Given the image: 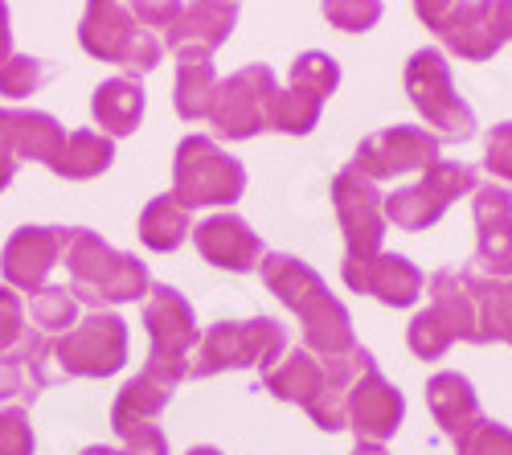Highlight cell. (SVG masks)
Returning a JSON list of instances; mask_svg holds the SVG:
<instances>
[{
  "label": "cell",
  "instance_id": "obj_33",
  "mask_svg": "<svg viewBox=\"0 0 512 455\" xmlns=\"http://www.w3.org/2000/svg\"><path fill=\"white\" fill-rule=\"evenodd\" d=\"M324 17L345 33H365L381 21V0H324Z\"/></svg>",
  "mask_w": 512,
  "mask_h": 455
},
{
  "label": "cell",
  "instance_id": "obj_21",
  "mask_svg": "<svg viewBox=\"0 0 512 455\" xmlns=\"http://www.w3.org/2000/svg\"><path fill=\"white\" fill-rule=\"evenodd\" d=\"M144 107H148L144 87H140V78H132V74L99 82L95 95H91V115L103 128V136H111V140L115 136H132L144 123Z\"/></svg>",
  "mask_w": 512,
  "mask_h": 455
},
{
  "label": "cell",
  "instance_id": "obj_42",
  "mask_svg": "<svg viewBox=\"0 0 512 455\" xmlns=\"http://www.w3.org/2000/svg\"><path fill=\"white\" fill-rule=\"evenodd\" d=\"M353 455H390L386 447H381V443H357V451Z\"/></svg>",
  "mask_w": 512,
  "mask_h": 455
},
{
  "label": "cell",
  "instance_id": "obj_43",
  "mask_svg": "<svg viewBox=\"0 0 512 455\" xmlns=\"http://www.w3.org/2000/svg\"><path fill=\"white\" fill-rule=\"evenodd\" d=\"M185 455H222V451H218V447H189Z\"/></svg>",
  "mask_w": 512,
  "mask_h": 455
},
{
  "label": "cell",
  "instance_id": "obj_6",
  "mask_svg": "<svg viewBox=\"0 0 512 455\" xmlns=\"http://www.w3.org/2000/svg\"><path fill=\"white\" fill-rule=\"evenodd\" d=\"M78 46L99 62L132 70V78L152 74L164 41L136 21L132 0H87V13L78 21Z\"/></svg>",
  "mask_w": 512,
  "mask_h": 455
},
{
  "label": "cell",
  "instance_id": "obj_16",
  "mask_svg": "<svg viewBox=\"0 0 512 455\" xmlns=\"http://www.w3.org/2000/svg\"><path fill=\"white\" fill-rule=\"evenodd\" d=\"M66 242H70V226H21L9 234L5 251H0V275H5L13 292L37 296L50 271L62 263Z\"/></svg>",
  "mask_w": 512,
  "mask_h": 455
},
{
  "label": "cell",
  "instance_id": "obj_10",
  "mask_svg": "<svg viewBox=\"0 0 512 455\" xmlns=\"http://www.w3.org/2000/svg\"><path fill=\"white\" fill-rule=\"evenodd\" d=\"M279 82L267 62H250L238 74L222 78L209 103V123L222 140H250L259 132H271Z\"/></svg>",
  "mask_w": 512,
  "mask_h": 455
},
{
  "label": "cell",
  "instance_id": "obj_35",
  "mask_svg": "<svg viewBox=\"0 0 512 455\" xmlns=\"http://www.w3.org/2000/svg\"><path fill=\"white\" fill-rule=\"evenodd\" d=\"M33 423L25 406H5L0 410V455H33Z\"/></svg>",
  "mask_w": 512,
  "mask_h": 455
},
{
  "label": "cell",
  "instance_id": "obj_4",
  "mask_svg": "<svg viewBox=\"0 0 512 455\" xmlns=\"http://www.w3.org/2000/svg\"><path fill=\"white\" fill-rule=\"evenodd\" d=\"M381 197L377 185L369 177H361L353 164L340 169L332 177V205H336V218L340 230H345V263H340V279H345L349 292H361L365 271L373 267V259L381 255V242H386V210H381Z\"/></svg>",
  "mask_w": 512,
  "mask_h": 455
},
{
  "label": "cell",
  "instance_id": "obj_2",
  "mask_svg": "<svg viewBox=\"0 0 512 455\" xmlns=\"http://www.w3.org/2000/svg\"><path fill=\"white\" fill-rule=\"evenodd\" d=\"M66 271H70V292L78 304H91L95 312H103L107 304H132L144 300L152 275L140 259L115 251L107 238H99L95 230L70 226V242L62 255Z\"/></svg>",
  "mask_w": 512,
  "mask_h": 455
},
{
  "label": "cell",
  "instance_id": "obj_9",
  "mask_svg": "<svg viewBox=\"0 0 512 455\" xmlns=\"http://www.w3.org/2000/svg\"><path fill=\"white\" fill-rule=\"evenodd\" d=\"M406 95L439 140H472L476 111L467 107L451 82V62L443 50H414L406 62Z\"/></svg>",
  "mask_w": 512,
  "mask_h": 455
},
{
  "label": "cell",
  "instance_id": "obj_11",
  "mask_svg": "<svg viewBox=\"0 0 512 455\" xmlns=\"http://www.w3.org/2000/svg\"><path fill=\"white\" fill-rule=\"evenodd\" d=\"M480 189V177L472 164H455V160H435L414 185L390 193L381 201L386 210V222L390 226H402V230H426L435 226L459 197H472Z\"/></svg>",
  "mask_w": 512,
  "mask_h": 455
},
{
  "label": "cell",
  "instance_id": "obj_36",
  "mask_svg": "<svg viewBox=\"0 0 512 455\" xmlns=\"http://www.w3.org/2000/svg\"><path fill=\"white\" fill-rule=\"evenodd\" d=\"M484 169L500 185H512V119L508 123H496V128H492L488 148H484Z\"/></svg>",
  "mask_w": 512,
  "mask_h": 455
},
{
  "label": "cell",
  "instance_id": "obj_34",
  "mask_svg": "<svg viewBox=\"0 0 512 455\" xmlns=\"http://www.w3.org/2000/svg\"><path fill=\"white\" fill-rule=\"evenodd\" d=\"M455 451L459 455H512V431L504 423L480 419L472 431L455 439Z\"/></svg>",
  "mask_w": 512,
  "mask_h": 455
},
{
  "label": "cell",
  "instance_id": "obj_27",
  "mask_svg": "<svg viewBox=\"0 0 512 455\" xmlns=\"http://www.w3.org/2000/svg\"><path fill=\"white\" fill-rule=\"evenodd\" d=\"M472 296L480 316V345H512V279H492L472 267Z\"/></svg>",
  "mask_w": 512,
  "mask_h": 455
},
{
  "label": "cell",
  "instance_id": "obj_14",
  "mask_svg": "<svg viewBox=\"0 0 512 455\" xmlns=\"http://www.w3.org/2000/svg\"><path fill=\"white\" fill-rule=\"evenodd\" d=\"M443 140L426 128H414V123H394V128H381L373 136H365L357 144L353 169L361 177L377 181H398L406 173H426L439 160Z\"/></svg>",
  "mask_w": 512,
  "mask_h": 455
},
{
  "label": "cell",
  "instance_id": "obj_37",
  "mask_svg": "<svg viewBox=\"0 0 512 455\" xmlns=\"http://www.w3.org/2000/svg\"><path fill=\"white\" fill-rule=\"evenodd\" d=\"M132 9H136V21L144 25V29H168L181 13H185V0H132Z\"/></svg>",
  "mask_w": 512,
  "mask_h": 455
},
{
  "label": "cell",
  "instance_id": "obj_28",
  "mask_svg": "<svg viewBox=\"0 0 512 455\" xmlns=\"http://www.w3.org/2000/svg\"><path fill=\"white\" fill-rule=\"evenodd\" d=\"M189 210L173 197V193H164V197H152L144 205V214H140V242L148 246V251L156 255H168V251H177V246L189 238Z\"/></svg>",
  "mask_w": 512,
  "mask_h": 455
},
{
  "label": "cell",
  "instance_id": "obj_41",
  "mask_svg": "<svg viewBox=\"0 0 512 455\" xmlns=\"http://www.w3.org/2000/svg\"><path fill=\"white\" fill-rule=\"evenodd\" d=\"M13 58V29H9V5L0 0V66Z\"/></svg>",
  "mask_w": 512,
  "mask_h": 455
},
{
  "label": "cell",
  "instance_id": "obj_40",
  "mask_svg": "<svg viewBox=\"0 0 512 455\" xmlns=\"http://www.w3.org/2000/svg\"><path fill=\"white\" fill-rule=\"evenodd\" d=\"M455 5L459 0H414V13H418V21L426 25V29H443L447 25V17L455 13Z\"/></svg>",
  "mask_w": 512,
  "mask_h": 455
},
{
  "label": "cell",
  "instance_id": "obj_7",
  "mask_svg": "<svg viewBox=\"0 0 512 455\" xmlns=\"http://www.w3.org/2000/svg\"><path fill=\"white\" fill-rule=\"evenodd\" d=\"M144 328H148V341H152L144 369L168 386H181L189 378L193 349L201 341L189 300L177 292V287L152 283L148 296H144Z\"/></svg>",
  "mask_w": 512,
  "mask_h": 455
},
{
  "label": "cell",
  "instance_id": "obj_39",
  "mask_svg": "<svg viewBox=\"0 0 512 455\" xmlns=\"http://www.w3.org/2000/svg\"><path fill=\"white\" fill-rule=\"evenodd\" d=\"M115 455H168V439H164V431L152 423V427H140V431H132L123 439V451H115Z\"/></svg>",
  "mask_w": 512,
  "mask_h": 455
},
{
  "label": "cell",
  "instance_id": "obj_24",
  "mask_svg": "<svg viewBox=\"0 0 512 455\" xmlns=\"http://www.w3.org/2000/svg\"><path fill=\"white\" fill-rule=\"evenodd\" d=\"M422 292H426L422 271L406 255H386V251L373 259V267L365 271V283H361V296H377L386 308H410V304H418Z\"/></svg>",
  "mask_w": 512,
  "mask_h": 455
},
{
  "label": "cell",
  "instance_id": "obj_12",
  "mask_svg": "<svg viewBox=\"0 0 512 455\" xmlns=\"http://www.w3.org/2000/svg\"><path fill=\"white\" fill-rule=\"evenodd\" d=\"M58 378H111L127 365V324L115 312H91L70 333L54 337Z\"/></svg>",
  "mask_w": 512,
  "mask_h": 455
},
{
  "label": "cell",
  "instance_id": "obj_19",
  "mask_svg": "<svg viewBox=\"0 0 512 455\" xmlns=\"http://www.w3.org/2000/svg\"><path fill=\"white\" fill-rule=\"evenodd\" d=\"M193 242H197V255L209 267H222L234 275L259 271V263H263V238L238 214H209L205 222H197Z\"/></svg>",
  "mask_w": 512,
  "mask_h": 455
},
{
  "label": "cell",
  "instance_id": "obj_31",
  "mask_svg": "<svg viewBox=\"0 0 512 455\" xmlns=\"http://www.w3.org/2000/svg\"><path fill=\"white\" fill-rule=\"evenodd\" d=\"M29 312H33L37 333H46V337H62V333H70V328L78 324V300H74V292H70V287H54V283H46L33 296Z\"/></svg>",
  "mask_w": 512,
  "mask_h": 455
},
{
  "label": "cell",
  "instance_id": "obj_18",
  "mask_svg": "<svg viewBox=\"0 0 512 455\" xmlns=\"http://www.w3.org/2000/svg\"><path fill=\"white\" fill-rule=\"evenodd\" d=\"M476 214V271L512 279V193L504 185H480L472 193Z\"/></svg>",
  "mask_w": 512,
  "mask_h": 455
},
{
  "label": "cell",
  "instance_id": "obj_3",
  "mask_svg": "<svg viewBox=\"0 0 512 455\" xmlns=\"http://www.w3.org/2000/svg\"><path fill=\"white\" fill-rule=\"evenodd\" d=\"M426 304L410 328L406 341L414 357L439 361L455 341L480 345V316H476V296H472V267H443L426 279Z\"/></svg>",
  "mask_w": 512,
  "mask_h": 455
},
{
  "label": "cell",
  "instance_id": "obj_17",
  "mask_svg": "<svg viewBox=\"0 0 512 455\" xmlns=\"http://www.w3.org/2000/svg\"><path fill=\"white\" fill-rule=\"evenodd\" d=\"M402 419H406L402 390L386 382L377 361H369L349 390V431L357 435V443H386L398 435Z\"/></svg>",
  "mask_w": 512,
  "mask_h": 455
},
{
  "label": "cell",
  "instance_id": "obj_25",
  "mask_svg": "<svg viewBox=\"0 0 512 455\" xmlns=\"http://www.w3.org/2000/svg\"><path fill=\"white\" fill-rule=\"evenodd\" d=\"M218 70H213V58L209 54H197V50H181L177 54V87H173V107L181 119L197 123V119H209V103H213V91H218Z\"/></svg>",
  "mask_w": 512,
  "mask_h": 455
},
{
  "label": "cell",
  "instance_id": "obj_32",
  "mask_svg": "<svg viewBox=\"0 0 512 455\" xmlns=\"http://www.w3.org/2000/svg\"><path fill=\"white\" fill-rule=\"evenodd\" d=\"M54 74V66L46 58L33 54H13L5 66H0V95L5 99H29L46 87V78Z\"/></svg>",
  "mask_w": 512,
  "mask_h": 455
},
{
  "label": "cell",
  "instance_id": "obj_5",
  "mask_svg": "<svg viewBox=\"0 0 512 455\" xmlns=\"http://www.w3.org/2000/svg\"><path fill=\"white\" fill-rule=\"evenodd\" d=\"M287 353V328L271 316H254V320H218L209 324L197 349L189 378H213L226 369H275Z\"/></svg>",
  "mask_w": 512,
  "mask_h": 455
},
{
  "label": "cell",
  "instance_id": "obj_44",
  "mask_svg": "<svg viewBox=\"0 0 512 455\" xmlns=\"http://www.w3.org/2000/svg\"><path fill=\"white\" fill-rule=\"evenodd\" d=\"M82 455H115V451H111V447H87Z\"/></svg>",
  "mask_w": 512,
  "mask_h": 455
},
{
  "label": "cell",
  "instance_id": "obj_20",
  "mask_svg": "<svg viewBox=\"0 0 512 455\" xmlns=\"http://www.w3.org/2000/svg\"><path fill=\"white\" fill-rule=\"evenodd\" d=\"M234 25H238V0H185V13L164 29V46L173 54L197 50L213 58V50L226 46Z\"/></svg>",
  "mask_w": 512,
  "mask_h": 455
},
{
  "label": "cell",
  "instance_id": "obj_38",
  "mask_svg": "<svg viewBox=\"0 0 512 455\" xmlns=\"http://www.w3.org/2000/svg\"><path fill=\"white\" fill-rule=\"evenodd\" d=\"M21 169L17 156V132H13V111H0V189H9V181Z\"/></svg>",
  "mask_w": 512,
  "mask_h": 455
},
{
  "label": "cell",
  "instance_id": "obj_8",
  "mask_svg": "<svg viewBox=\"0 0 512 455\" xmlns=\"http://www.w3.org/2000/svg\"><path fill=\"white\" fill-rule=\"evenodd\" d=\"M246 193V169L242 160L222 152L209 136H185L173 156V197L185 210L201 205H234Z\"/></svg>",
  "mask_w": 512,
  "mask_h": 455
},
{
  "label": "cell",
  "instance_id": "obj_23",
  "mask_svg": "<svg viewBox=\"0 0 512 455\" xmlns=\"http://www.w3.org/2000/svg\"><path fill=\"white\" fill-rule=\"evenodd\" d=\"M173 390H177V386H168V382L152 378L148 369H140V374L115 394V406H111V431H115L119 439H127V435L140 431V427H152L156 415L168 406V398H173Z\"/></svg>",
  "mask_w": 512,
  "mask_h": 455
},
{
  "label": "cell",
  "instance_id": "obj_15",
  "mask_svg": "<svg viewBox=\"0 0 512 455\" xmlns=\"http://www.w3.org/2000/svg\"><path fill=\"white\" fill-rule=\"evenodd\" d=\"M439 37L451 54L488 62L512 41V0H459Z\"/></svg>",
  "mask_w": 512,
  "mask_h": 455
},
{
  "label": "cell",
  "instance_id": "obj_13",
  "mask_svg": "<svg viewBox=\"0 0 512 455\" xmlns=\"http://www.w3.org/2000/svg\"><path fill=\"white\" fill-rule=\"evenodd\" d=\"M340 87V62L324 50H308L291 62V87L275 95V111H271V132H287V136H308L324 99Z\"/></svg>",
  "mask_w": 512,
  "mask_h": 455
},
{
  "label": "cell",
  "instance_id": "obj_22",
  "mask_svg": "<svg viewBox=\"0 0 512 455\" xmlns=\"http://www.w3.org/2000/svg\"><path fill=\"white\" fill-rule=\"evenodd\" d=\"M426 406H431V415H435V423L447 439L467 435L484 419L480 394L472 390V382H467L463 374H435L431 382H426Z\"/></svg>",
  "mask_w": 512,
  "mask_h": 455
},
{
  "label": "cell",
  "instance_id": "obj_30",
  "mask_svg": "<svg viewBox=\"0 0 512 455\" xmlns=\"http://www.w3.org/2000/svg\"><path fill=\"white\" fill-rule=\"evenodd\" d=\"M13 132H17V156L46 164V169L66 144L62 123L46 111H13Z\"/></svg>",
  "mask_w": 512,
  "mask_h": 455
},
{
  "label": "cell",
  "instance_id": "obj_26",
  "mask_svg": "<svg viewBox=\"0 0 512 455\" xmlns=\"http://www.w3.org/2000/svg\"><path fill=\"white\" fill-rule=\"evenodd\" d=\"M111 160H115V140L111 136L91 132V128H78V132L66 136L62 152L50 164V173L66 177V181H91V177L111 169Z\"/></svg>",
  "mask_w": 512,
  "mask_h": 455
},
{
  "label": "cell",
  "instance_id": "obj_29",
  "mask_svg": "<svg viewBox=\"0 0 512 455\" xmlns=\"http://www.w3.org/2000/svg\"><path fill=\"white\" fill-rule=\"evenodd\" d=\"M54 341L46 333H29L25 324V304L13 287L5 283L0 287V361H13L25 365L29 357H37L41 349H50Z\"/></svg>",
  "mask_w": 512,
  "mask_h": 455
},
{
  "label": "cell",
  "instance_id": "obj_1",
  "mask_svg": "<svg viewBox=\"0 0 512 455\" xmlns=\"http://www.w3.org/2000/svg\"><path fill=\"white\" fill-rule=\"evenodd\" d=\"M259 271H263L267 292L300 316L308 353H316L320 361H332V357H345L357 349L353 316L328 292V283L320 279L316 267H308L295 255H263Z\"/></svg>",
  "mask_w": 512,
  "mask_h": 455
}]
</instances>
